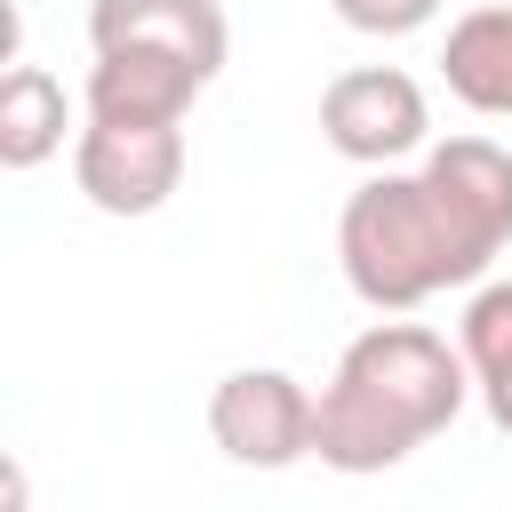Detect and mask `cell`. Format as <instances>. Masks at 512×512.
Listing matches in <instances>:
<instances>
[{
    "label": "cell",
    "mask_w": 512,
    "mask_h": 512,
    "mask_svg": "<svg viewBox=\"0 0 512 512\" xmlns=\"http://www.w3.org/2000/svg\"><path fill=\"white\" fill-rule=\"evenodd\" d=\"M72 176H80L88 208L152 216L184 184V120H104V112H88V128L72 144Z\"/></svg>",
    "instance_id": "3957f363"
},
{
    "label": "cell",
    "mask_w": 512,
    "mask_h": 512,
    "mask_svg": "<svg viewBox=\"0 0 512 512\" xmlns=\"http://www.w3.org/2000/svg\"><path fill=\"white\" fill-rule=\"evenodd\" d=\"M472 400V360L464 344H448L424 320H376L344 344L328 392H320V424H312V456L328 472H392L408 464L432 432H448Z\"/></svg>",
    "instance_id": "7a4b0ae2"
},
{
    "label": "cell",
    "mask_w": 512,
    "mask_h": 512,
    "mask_svg": "<svg viewBox=\"0 0 512 512\" xmlns=\"http://www.w3.org/2000/svg\"><path fill=\"white\" fill-rule=\"evenodd\" d=\"M208 80L176 56H144V48H96L88 64V112L104 120H184L192 96Z\"/></svg>",
    "instance_id": "52a82bcc"
},
{
    "label": "cell",
    "mask_w": 512,
    "mask_h": 512,
    "mask_svg": "<svg viewBox=\"0 0 512 512\" xmlns=\"http://www.w3.org/2000/svg\"><path fill=\"white\" fill-rule=\"evenodd\" d=\"M512 240V152L496 136L424 144V168H376L336 216V264L368 312H416L472 288Z\"/></svg>",
    "instance_id": "6da1fadb"
},
{
    "label": "cell",
    "mask_w": 512,
    "mask_h": 512,
    "mask_svg": "<svg viewBox=\"0 0 512 512\" xmlns=\"http://www.w3.org/2000/svg\"><path fill=\"white\" fill-rule=\"evenodd\" d=\"M320 136L360 168H392L432 144V104L400 64H352L320 88Z\"/></svg>",
    "instance_id": "277c9868"
},
{
    "label": "cell",
    "mask_w": 512,
    "mask_h": 512,
    "mask_svg": "<svg viewBox=\"0 0 512 512\" xmlns=\"http://www.w3.org/2000/svg\"><path fill=\"white\" fill-rule=\"evenodd\" d=\"M352 32H368V40H400V32H416V24H432L440 16V0H328Z\"/></svg>",
    "instance_id": "8fae6325"
},
{
    "label": "cell",
    "mask_w": 512,
    "mask_h": 512,
    "mask_svg": "<svg viewBox=\"0 0 512 512\" xmlns=\"http://www.w3.org/2000/svg\"><path fill=\"white\" fill-rule=\"evenodd\" d=\"M456 344H464V360H472V392H480L488 424L512 440V280H488V288H472Z\"/></svg>",
    "instance_id": "30bf717a"
},
{
    "label": "cell",
    "mask_w": 512,
    "mask_h": 512,
    "mask_svg": "<svg viewBox=\"0 0 512 512\" xmlns=\"http://www.w3.org/2000/svg\"><path fill=\"white\" fill-rule=\"evenodd\" d=\"M48 152H64V80L40 64H8L0 80V168H40Z\"/></svg>",
    "instance_id": "9c48e42d"
},
{
    "label": "cell",
    "mask_w": 512,
    "mask_h": 512,
    "mask_svg": "<svg viewBox=\"0 0 512 512\" xmlns=\"http://www.w3.org/2000/svg\"><path fill=\"white\" fill-rule=\"evenodd\" d=\"M440 80H448V96L464 112L512 120V0H488V8H472V16L448 24Z\"/></svg>",
    "instance_id": "ba28073f"
},
{
    "label": "cell",
    "mask_w": 512,
    "mask_h": 512,
    "mask_svg": "<svg viewBox=\"0 0 512 512\" xmlns=\"http://www.w3.org/2000/svg\"><path fill=\"white\" fill-rule=\"evenodd\" d=\"M88 48H144L216 80L232 56V24L216 0H88Z\"/></svg>",
    "instance_id": "8992f818"
},
{
    "label": "cell",
    "mask_w": 512,
    "mask_h": 512,
    "mask_svg": "<svg viewBox=\"0 0 512 512\" xmlns=\"http://www.w3.org/2000/svg\"><path fill=\"white\" fill-rule=\"evenodd\" d=\"M312 424H320V400L288 376V368H232L216 392H208V440L248 464V472H288L312 456Z\"/></svg>",
    "instance_id": "5b68a950"
}]
</instances>
